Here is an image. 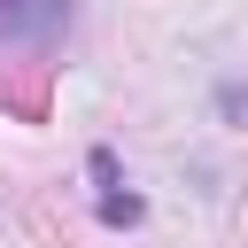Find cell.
Returning <instances> with one entry per match:
<instances>
[{
  "mask_svg": "<svg viewBox=\"0 0 248 248\" xmlns=\"http://www.w3.org/2000/svg\"><path fill=\"white\" fill-rule=\"evenodd\" d=\"M70 23V0H0V39L8 46H54Z\"/></svg>",
  "mask_w": 248,
  "mask_h": 248,
  "instance_id": "cell-1",
  "label": "cell"
}]
</instances>
